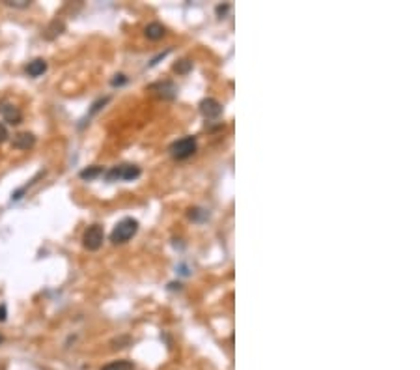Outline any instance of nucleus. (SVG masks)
I'll list each match as a JSON object with an SVG mask.
<instances>
[{
	"label": "nucleus",
	"mask_w": 420,
	"mask_h": 370,
	"mask_svg": "<svg viewBox=\"0 0 420 370\" xmlns=\"http://www.w3.org/2000/svg\"><path fill=\"white\" fill-rule=\"evenodd\" d=\"M139 232V221L133 219V217H125L118 225L114 226L112 234H110V242L114 245H122V243H127L131 237Z\"/></svg>",
	"instance_id": "f257e3e1"
},
{
	"label": "nucleus",
	"mask_w": 420,
	"mask_h": 370,
	"mask_svg": "<svg viewBox=\"0 0 420 370\" xmlns=\"http://www.w3.org/2000/svg\"><path fill=\"white\" fill-rule=\"evenodd\" d=\"M196 148H198V144H196L195 137H183V139L176 140V142L170 146V154H172L174 159L183 161V159H189L190 155H195Z\"/></svg>",
	"instance_id": "f03ea898"
},
{
	"label": "nucleus",
	"mask_w": 420,
	"mask_h": 370,
	"mask_svg": "<svg viewBox=\"0 0 420 370\" xmlns=\"http://www.w3.org/2000/svg\"><path fill=\"white\" fill-rule=\"evenodd\" d=\"M108 181H133L140 176V166L137 164H120L107 172Z\"/></svg>",
	"instance_id": "7ed1b4c3"
},
{
	"label": "nucleus",
	"mask_w": 420,
	"mask_h": 370,
	"mask_svg": "<svg viewBox=\"0 0 420 370\" xmlns=\"http://www.w3.org/2000/svg\"><path fill=\"white\" fill-rule=\"evenodd\" d=\"M103 242H105V230H103L101 225H92L88 226L84 236H82V245L88 251H98L101 249Z\"/></svg>",
	"instance_id": "20e7f679"
},
{
	"label": "nucleus",
	"mask_w": 420,
	"mask_h": 370,
	"mask_svg": "<svg viewBox=\"0 0 420 370\" xmlns=\"http://www.w3.org/2000/svg\"><path fill=\"white\" fill-rule=\"evenodd\" d=\"M200 113L204 118L207 120H217L222 114V105H220L217 99L213 98H207L200 103Z\"/></svg>",
	"instance_id": "39448f33"
},
{
	"label": "nucleus",
	"mask_w": 420,
	"mask_h": 370,
	"mask_svg": "<svg viewBox=\"0 0 420 370\" xmlns=\"http://www.w3.org/2000/svg\"><path fill=\"white\" fill-rule=\"evenodd\" d=\"M0 114H2L6 122L11 123V125H17V123H21V120H23L21 110L15 105H11V103H2V105H0Z\"/></svg>",
	"instance_id": "423d86ee"
},
{
	"label": "nucleus",
	"mask_w": 420,
	"mask_h": 370,
	"mask_svg": "<svg viewBox=\"0 0 420 370\" xmlns=\"http://www.w3.org/2000/svg\"><path fill=\"white\" fill-rule=\"evenodd\" d=\"M13 148L17 150H30L36 144V137L32 133H19L13 137Z\"/></svg>",
	"instance_id": "0eeeda50"
},
{
	"label": "nucleus",
	"mask_w": 420,
	"mask_h": 370,
	"mask_svg": "<svg viewBox=\"0 0 420 370\" xmlns=\"http://www.w3.org/2000/svg\"><path fill=\"white\" fill-rule=\"evenodd\" d=\"M149 88H151V90H157V94H159L161 98H166V99L176 98V92H178V88L174 86V82H170V81L157 82V84H154V86H149Z\"/></svg>",
	"instance_id": "6e6552de"
},
{
	"label": "nucleus",
	"mask_w": 420,
	"mask_h": 370,
	"mask_svg": "<svg viewBox=\"0 0 420 370\" xmlns=\"http://www.w3.org/2000/svg\"><path fill=\"white\" fill-rule=\"evenodd\" d=\"M45 71H47V62L43 60V58H36V60L28 62V66H26V75H28V77H40V75H43Z\"/></svg>",
	"instance_id": "1a4fd4ad"
},
{
	"label": "nucleus",
	"mask_w": 420,
	"mask_h": 370,
	"mask_svg": "<svg viewBox=\"0 0 420 370\" xmlns=\"http://www.w3.org/2000/svg\"><path fill=\"white\" fill-rule=\"evenodd\" d=\"M144 34H146L148 40L157 41V40H161L164 34H166V28H164L161 23H149V25L146 26V30H144Z\"/></svg>",
	"instance_id": "9d476101"
},
{
	"label": "nucleus",
	"mask_w": 420,
	"mask_h": 370,
	"mask_svg": "<svg viewBox=\"0 0 420 370\" xmlns=\"http://www.w3.org/2000/svg\"><path fill=\"white\" fill-rule=\"evenodd\" d=\"M101 370H135V365L131 363V361L122 359V361H112V363H108V365H105Z\"/></svg>",
	"instance_id": "9b49d317"
},
{
	"label": "nucleus",
	"mask_w": 420,
	"mask_h": 370,
	"mask_svg": "<svg viewBox=\"0 0 420 370\" xmlns=\"http://www.w3.org/2000/svg\"><path fill=\"white\" fill-rule=\"evenodd\" d=\"M101 174H105V170H103L101 166H88V169L81 170L82 180H93V178H98V176Z\"/></svg>",
	"instance_id": "f8f14e48"
},
{
	"label": "nucleus",
	"mask_w": 420,
	"mask_h": 370,
	"mask_svg": "<svg viewBox=\"0 0 420 370\" xmlns=\"http://www.w3.org/2000/svg\"><path fill=\"white\" fill-rule=\"evenodd\" d=\"M174 69L178 73H187L189 69H193V62H189V60H180L178 64L174 66Z\"/></svg>",
	"instance_id": "ddd939ff"
},
{
	"label": "nucleus",
	"mask_w": 420,
	"mask_h": 370,
	"mask_svg": "<svg viewBox=\"0 0 420 370\" xmlns=\"http://www.w3.org/2000/svg\"><path fill=\"white\" fill-rule=\"evenodd\" d=\"M6 6H15V8H26V6H30V2H26V0H19V2H11V0H4Z\"/></svg>",
	"instance_id": "4468645a"
},
{
	"label": "nucleus",
	"mask_w": 420,
	"mask_h": 370,
	"mask_svg": "<svg viewBox=\"0 0 420 370\" xmlns=\"http://www.w3.org/2000/svg\"><path fill=\"white\" fill-rule=\"evenodd\" d=\"M8 137H10V135H8V129H6V125H4V123H0V142H6V140H8Z\"/></svg>",
	"instance_id": "2eb2a0df"
},
{
	"label": "nucleus",
	"mask_w": 420,
	"mask_h": 370,
	"mask_svg": "<svg viewBox=\"0 0 420 370\" xmlns=\"http://www.w3.org/2000/svg\"><path fill=\"white\" fill-rule=\"evenodd\" d=\"M125 81H127L125 75H116V79H112V86H120V84H123Z\"/></svg>",
	"instance_id": "dca6fc26"
},
{
	"label": "nucleus",
	"mask_w": 420,
	"mask_h": 370,
	"mask_svg": "<svg viewBox=\"0 0 420 370\" xmlns=\"http://www.w3.org/2000/svg\"><path fill=\"white\" fill-rule=\"evenodd\" d=\"M228 10H230V6H228V4H226L224 8H222V6H219V8H217V13H219V15L222 17V15H224V13H226V11H228Z\"/></svg>",
	"instance_id": "f3484780"
},
{
	"label": "nucleus",
	"mask_w": 420,
	"mask_h": 370,
	"mask_svg": "<svg viewBox=\"0 0 420 370\" xmlns=\"http://www.w3.org/2000/svg\"><path fill=\"white\" fill-rule=\"evenodd\" d=\"M6 320V305H0V322Z\"/></svg>",
	"instance_id": "a211bd4d"
},
{
	"label": "nucleus",
	"mask_w": 420,
	"mask_h": 370,
	"mask_svg": "<svg viewBox=\"0 0 420 370\" xmlns=\"http://www.w3.org/2000/svg\"><path fill=\"white\" fill-rule=\"evenodd\" d=\"M2 342H4V337H2V335H0V344H2Z\"/></svg>",
	"instance_id": "6ab92c4d"
}]
</instances>
